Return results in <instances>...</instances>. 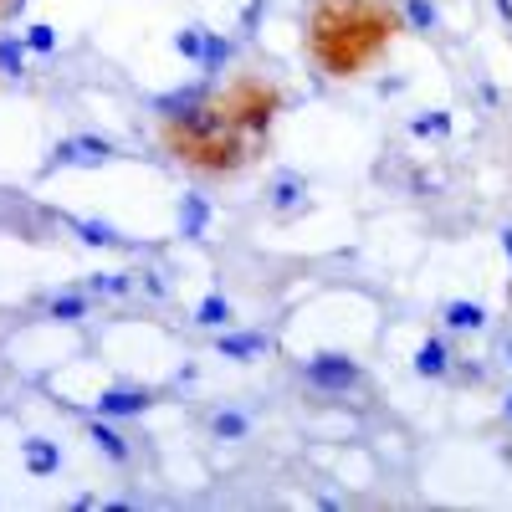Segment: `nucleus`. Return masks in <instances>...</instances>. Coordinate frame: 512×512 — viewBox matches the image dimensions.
<instances>
[{"mask_svg": "<svg viewBox=\"0 0 512 512\" xmlns=\"http://www.w3.org/2000/svg\"><path fill=\"white\" fill-rule=\"evenodd\" d=\"M400 31H405V16L395 0H313L303 47L323 77L349 82L390 52V41Z\"/></svg>", "mask_w": 512, "mask_h": 512, "instance_id": "nucleus-1", "label": "nucleus"}, {"mask_svg": "<svg viewBox=\"0 0 512 512\" xmlns=\"http://www.w3.org/2000/svg\"><path fill=\"white\" fill-rule=\"evenodd\" d=\"M159 144L195 175H236V169L251 164V149H256V139L241 134L216 98H200L185 113H164Z\"/></svg>", "mask_w": 512, "mask_h": 512, "instance_id": "nucleus-2", "label": "nucleus"}, {"mask_svg": "<svg viewBox=\"0 0 512 512\" xmlns=\"http://www.w3.org/2000/svg\"><path fill=\"white\" fill-rule=\"evenodd\" d=\"M216 103L226 108V118L241 128V134H251L256 144H262V139L272 134L277 113L287 108L282 88H277V82H267V77H236V82H231V88H226Z\"/></svg>", "mask_w": 512, "mask_h": 512, "instance_id": "nucleus-3", "label": "nucleus"}, {"mask_svg": "<svg viewBox=\"0 0 512 512\" xmlns=\"http://www.w3.org/2000/svg\"><path fill=\"white\" fill-rule=\"evenodd\" d=\"M303 374H308V384H313V390H323V395H349L354 384L364 379V369H359L349 354H333V349L313 354Z\"/></svg>", "mask_w": 512, "mask_h": 512, "instance_id": "nucleus-4", "label": "nucleus"}, {"mask_svg": "<svg viewBox=\"0 0 512 512\" xmlns=\"http://www.w3.org/2000/svg\"><path fill=\"white\" fill-rule=\"evenodd\" d=\"M118 154V144L113 139H98V134H77V139H62L57 149H52V159H47V169H98V164H108Z\"/></svg>", "mask_w": 512, "mask_h": 512, "instance_id": "nucleus-5", "label": "nucleus"}, {"mask_svg": "<svg viewBox=\"0 0 512 512\" xmlns=\"http://www.w3.org/2000/svg\"><path fill=\"white\" fill-rule=\"evenodd\" d=\"M216 349H221V359L251 364V359H262V354L272 349V338H267V333H236V328H221V338H216Z\"/></svg>", "mask_w": 512, "mask_h": 512, "instance_id": "nucleus-6", "label": "nucleus"}, {"mask_svg": "<svg viewBox=\"0 0 512 512\" xmlns=\"http://www.w3.org/2000/svg\"><path fill=\"white\" fill-rule=\"evenodd\" d=\"M88 441L113 461V466H128V461H134V446H128V436L123 431H113V425H108V415H98V420H88Z\"/></svg>", "mask_w": 512, "mask_h": 512, "instance_id": "nucleus-7", "label": "nucleus"}, {"mask_svg": "<svg viewBox=\"0 0 512 512\" xmlns=\"http://www.w3.org/2000/svg\"><path fill=\"white\" fill-rule=\"evenodd\" d=\"M451 369H456V359H451V349H446V338L431 333V338L415 349V374H420V379H446Z\"/></svg>", "mask_w": 512, "mask_h": 512, "instance_id": "nucleus-8", "label": "nucleus"}, {"mask_svg": "<svg viewBox=\"0 0 512 512\" xmlns=\"http://www.w3.org/2000/svg\"><path fill=\"white\" fill-rule=\"evenodd\" d=\"M154 400H149V390H103L98 395V415H108V420H128V415H144Z\"/></svg>", "mask_w": 512, "mask_h": 512, "instance_id": "nucleus-9", "label": "nucleus"}, {"mask_svg": "<svg viewBox=\"0 0 512 512\" xmlns=\"http://www.w3.org/2000/svg\"><path fill=\"white\" fill-rule=\"evenodd\" d=\"M21 451H26V472H31V477H52L57 466H62V446H57V441H47V436L21 441Z\"/></svg>", "mask_w": 512, "mask_h": 512, "instance_id": "nucleus-10", "label": "nucleus"}, {"mask_svg": "<svg viewBox=\"0 0 512 512\" xmlns=\"http://www.w3.org/2000/svg\"><path fill=\"white\" fill-rule=\"evenodd\" d=\"M441 318H446V328H456V333H477V328H487V308H482V303H466V297L446 303Z\"/></svg>", "mask_w": 512, "mask_h": 512, "instance_id": "nucleus-11", "label": "nucleus"}, {"mask_svg": "<svg viewBox=\"0 0 512 512\" xmlns=\"http://www.w3.org/2000/svg\"><path fill=\"white\" fill-rule=\"evenodd\" d=\"M303 205H308V185L297 175H277V185H272V210L277 216H292V210H303Z\"/></svg>", "mask_w": 512, "mask_h": 512, "instance_id": "nucleus-12", "label": "nucleus"}, {"mask_svg": "<svg viewBox=\"0 0 512 512\" xmlns=\"http://www.w3.org/2000/svg\"><path fill=\"white\" fill-rule=\"evenodd\" d=\"M400 16H405V31H420V36H431V31L441 26L436 0H405V6H400Z\"/></svg>", "mask_w": 512, "mask_h": 512, "instance_id": "nucleus-13", "label": "nucleus"}, {"mask_svg": "<svg viewBox=\"0 0 512 512\" xmlns=\"http://www.w3.org/2000/svg\"><path fill=\"white\" fill-rule=\"evenodd\" d=\"M205 226H210V205H205V195H185V200H180V231H185L190 241H200Z\"/></svg>", "mask_w": 512, "mask_h": 512, "instance_id": "nucleus-14", "label": "nucleus"}, {"mask_svg": "<svg viewBox=\"0 0 512 512\" xmlns=\"http://www.w3.org/2000/svg\"><path fill=\"white\" fill-rule=\"evenodd\" d=\"M231 318H236V308L226 303L221 292L200 297V308H195V323H200V328H231Z\"/></svg>", "mask_w": 512, "mask_h": 512, "instance_id": "nucleus-15", "label": "nucleus"}, {"mask_svg": "<svg viewBox=\"0 0 512 512\" xmlns=\"http://www.w3.org/2000/svg\"><path fill=\"white\" fill-rule=\"evenodd\" d=\"M47 313L57 323H82V318H88V297H82V292H62V297H52Z\"/></svg>", "mask_w": 512, "mask_h": 512, "instance_id": "nucleus-16", "label": "nucleus"}, {"mask_svg": "<svg viewBox=\"0 0 512 512\" xmlns=\"http://www.w3.org/2000/svg\"><path fill=\"white\" fill-rule=\"evenodd\" d=\"M210 431H216V441H246L251 420H246L241 410H221L216 420H210Z\"/></svg>", "mask_w": 512, "mask_h": 512, "instance_id": "nucleus-17", "label": "nucleus"}, {"mask_svg": "<svg viewBox=\"0 0 512 512\" xmlns=\"http://www.w3.org/2000/svg\"><path fill=\"white\" fill-rule=\"evenodd\" d=\"M88 292L123 297V292H134V272H98V277H88Z\"/></svg>", "mask_w": 512, "mask_h": 512, "instance_id": "nucleus-18", "label": "nucleus"}, {"mask_svg": "<svg viewBox=\"0 0 512 512\" xmlns=\"http://www.w3.org/2000/svg\"><path fill=\"white\" fill-rule=\"evenodd\" d=\"M26 72V41L0 36V77H21Z\"/></svg>", "mask_w": 512, "mask_h": 512, "instance_id": "nucleus-19", "label": "nucleus"}, {"mask_svg": "<svg viewBox=\"0 0 512 512\" xmlns=\"http://www.w3.org/2000/svg\"><path fill=\"white\" fill-rule=\"evenodd\" d=\"M77 236L88 246H123V231L108 226V221H77Z\"/></svg>", "mask_w": 512, "mask_h": 512, "instance_id": "nucleus-20", "label": "nucleus"}, {"mask_svg": "<svg viewBox=\"0 0 512 512\" xmlns=\"http://www.w3.org/2000/svg\"><path fill=\"white\" fill-rule=\"evenodd\" d=\"M205 36H210L205 26H185V31H175V52L190 57V62H200V57H205Z\"/></svg>", "mask_w": 512, "mask_h": 512, "instance_id": "nucleus-21", "label": "nucleus"}, {"mask_svg": "<svg viewBox=\"0 0 512 512\" xmlns=\"http://www.w3.org/2000/svg\"><path fill=\"white\" fill-rule=\"evenodd\" d=\"M26 52H57V26H47V21H31L26 26Z\"/></svg>", "mask_w": 512, "mask_h": 512, "instance_id": "nucleus-22", "label": "nucleus"}, {"mask_svg": "<svg viewBox=\"0 0 512 512\" xmlns=\"http://www.w3.org/2000/svg\"><path fill=\"white\" fill-rule=\"evenodd\" d=\"M410 128H415L420 139H431V134H451V113H446V108H436L431 118H415Z\"/></svg>", "mask_w": 512, "mask_h": 512, "instance_id": "nucleus-23", "label": "nucleus"}, {"mask_svg": "<svg viewBox=\"0 0 512 512\" xmlns=\"http://www.w3.org/2000/svg\"><path fill=\"white\" fill-rule=\"evenodd\" d=\"M226 57H231V41H221V36H205V57H200V67H205V72H216Z\"/></svg>", "mask_w": 512, "mask_h": 512, "instance_id": "nucleus-24", "label": "nucleus"}, {"mask_svg": "<svg viewBox=\"0 0 512 512\" xmlns=\"http://www.w3.org/2000/svg\"><path fill=\"white\" fill-rule=\"evenodd\" d=\"M492 6H497V16H502V26L512 31V0H492Z\"/></svg>", "mask_w": 512, "mask_h": 512, "instance_id": "nucleus-25", "label": "nucleus"}, {"mask_svg": "<svg viewBox=\"0 0 512 512\" xmlns=\"http://www.w3.org/2000/svg\"><path fill=\"white\" fill-rule=\"evenodd\" d=\"M502 256H507V262H512V226L502 231Z\"/></svg>", "mask_w": 512, "mask_h": 512, "instance_id": "nucleus-26", "label": "nucleus"}, {"mask_svg": "<svg viewBox=\"0 0 512 512\" xmlns=\"http://www.w3.org/2000/svg\"><path fill=\"white\" fill-rule=\"evenodd\" d=\"M21 6V0H0V16H6V11H16Z\"/></svg>", "mask_w": 512, "mask_h": 512, "instance_id": "nucleus-27", "label": "nucleus"}, {"mask_svg": "<svg viewBox=\"0 0 512 512\" xmlns=\"http://www.w3.org/2000/svg\"><path fill=\"white\" fill-rule=\"evenodd\" d=\"M502 415H507V420H512V395H507V400H502Z\"/></svg>", "mask_w": 512, "mask_h": 512, "instance_id": "nucleus-28", "label": "nucleus"}, {"mask_svg": "<svg viewBox=\"0 0 512 512\" xmlns=\"http://www.w3.org/2000/svg\"><path fill=\"white\" fill-rule=\"evenodd\" d=\"M507 359H512V349H507Z\"/></svg>", "mask_w": 512, "mask_h": 512, "instance_id": "nucleus-29", "label": "nucleus"}]
</instances>
